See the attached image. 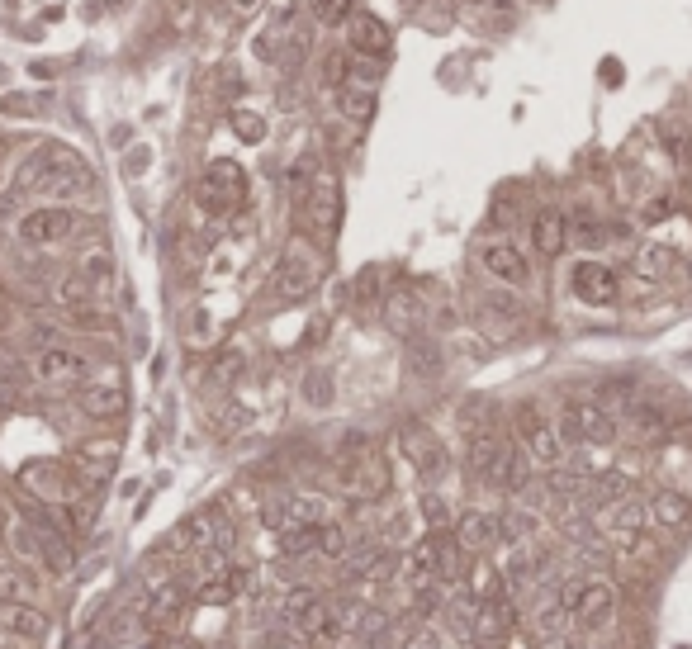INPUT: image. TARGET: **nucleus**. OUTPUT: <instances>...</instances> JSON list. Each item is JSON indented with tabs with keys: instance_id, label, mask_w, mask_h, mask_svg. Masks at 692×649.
Instances as JSON below:
<instances>
[{
	"instance_id": "obj_2",
	"label": "nucleus",
	"mask_w": 692,
	"mask_h": 649,
	"mask_svg": "<svg viewBox=\"0 0 692 649\" xmlns=\"http://www.w3.org/2000/svg\"><path fill=\"white\" fill-rule=\"evenodd\" d=\"M318 275H323V252H318V242H304L299 237L275 261L266 294H271L275 304H299V299H309L313 289H318Z\"/></svg>"
},
{
	"instance_id": "obj_23",
	"label": "nucleus",
	"mask_w": 692,
	"mask_h": 649,
	"mask_svg": "<svg viewBox=\"0 0 692 649\" xmlns=\"http://www.w3.org/2000/svg\"><path fill=\"white\" fill-rule=\"evenodd\" d=\"M527 484H531V455L517 436H508V441H503V455H498L493 488H503V493H527Z\"/></svg>"
},
{
	"instance_id": "obj_19",
	"label": "nucleus",
	"mask_w": 692,
	"mask_h": 649,
	"mask_svg": "<svg viewBox=\"0 0 692 649\" xmlns=\"http://www.w3.org/2000/svg\"><path fill=\"white\" fill-rule=\"evenodd\" d=\"M318 616H323V593L309 588V583H294L290 593H280V621L299 635H313L318 626Z\"/></svg>"
},
{
	"instance_id": "obj_43",
	"label": "nucleus",
	"mask_w": 692,
	"mask_h": 649,
	"mask_svg": "<svg viewBox=\"0 0 692 649\" xmlns=\"http://www.w3.org/2000/svg\"><path fill=\"white\" fill-rule=\"evenodd\" d=\"M403 649H441V631H432V626H418V631L408 635V645Z\"/></svg>"
},
{
	"instance_id": "obj_7",
	"label": "nucleus",
	"mask_w": 692,
	"mask_h": 649,
	"mask_svg": "<svg viewBox=\"0 0 692 649\" xmlns=\"http://www.w3.org/2000/svg\"><path fill=\"white\" fill-rule=\"evenodd\" d=\"M617 417L607 413L602 403H569L560 417V436L574 446H612L617 441Z\"/></svg>"
},
{
	"instance_id": "obj_22",
	"label": "nucleus",
	"mask_w": 692,
	"mask_h": 649,
	"mask_svg": "<svg viewBox=\"0 0 692 649\" xmlns=\"http://www.w3.org/2000/svg\"><path fill=\"white\" fill-rule=\"evenodd\" d=\"M617 612V588L607 583V578H588L583 583V597H579V612H574V626L583 631H602L607 621Z\"/></svg>"
},
{
	"instance_id": "obj_38",
	"label": "nucleus",
	"mask_w": 692,
	"mask_h": 649,
	"mask_svg": "<svg viewBox=\"0 0 692 649\" xmlns=\"http://www.w3.org/2000/svg\"><path fill=\"white\" fill-rule=\"evenodd\" d=\"M574 242L579 247H602L607 242V228H602L598 218H574Z\"/></svg>"
},
{
	"instance_id": "obj_37",
	"label": "nucleus",
	"mask_w": 692,
	"mask_h": 649,
	"mask_svg": "<svg viewBox=\"0 0 692 649\" xmlns=\"http://www.w3.org/2000/svg\"><path fill=\"white\" fill-rule=\"evenodd\" d=\"M304 398H309L313 408H328L332 403V375L328 370H309V375H304Z\"/></svg>"
},
{
	"instance_id": "obj_40",
	"label": "nucleus",
	"mask_w": 692,
	"mask_h": 649,
	"mask_svg": "<svg viewBox=\"0 0 692 649\" xmlns=\"http://www.w3.org/2000/svg\"><path fill=\"white\" fill-rule=\"evenodd\" d=\"M413 370H418V375H437L441 370V356H437V346H427L418 337V342H413Z\"/></svg>"
},
{
	"instance_id": "obj_17",
	"label": "nucleus",
	"mask_w": 692,
	"mask_h": 649,
	"mask_svg": "<svg viewBox=\"0 0 692 649\" xmlns=\"http://www.w3.org/2000/svg\"><path fill=\"white\" fill-rule=\"evenodd\" d=\"M503 441L508 436L498 427H474L470 432V451H465V469H470L474 484L493 488V474H498V455H503Z\"/></svg>"
},
{
	"instance_id": "obj_48",
	"label": "nucleus",
	"mask_w": 692,
	"mask_h": 649,
	"mask_svg": "<svg viewBox=\"0 0 692 649\" xmlns=\"http://www.w3.org/2000/svg\"><path fill=\"white\" fill-rule=\"evenodd\" d=\"M256 0H233V10H252Z\"/></svg>"
},
{
	"instance_id": "obj_31",
	"label": "nucleus",
	"mask_w": 692,
	"mask_h": 649,
	"mask_svg": "<svg viewBox=\"0 0 692 649\" xmlns=\"http://www.w3.org/2000/svg\"><path fill=\"white\" fill-rule=\"evenodd\" d=\"M76 271L91 280L95 294H105V289L114 285V256H110V247H105V242L86 247V252H81V261H76Z\"/></svg>"
},
{
	"instance_id": "obj_10",
	"label": "nucleus",
	"mask_w": 692,
	"mask_h": 649,
	"mask_svg": "<svg viewBox=\"0 0 692 649\" xmlns=\"http://www.w3.org/2000/svg\"><path fill=\"white\" fill-rule=\"evenodd\" d=\"M19 479H24V488H34L43 503H57V507L76 503V493H81V484H86L76 469L57 465V460H34V465H24Z\"/></svg>"
},
{
	"instance_id": "obj_29",
	"label": "nucleus",
	"mask_w": 692,
	"mask_h": 649,
	"mask_svg": "<svg viewBox=\"0 0 692 649\" xmlns=\"http://www.w3.org/2000/svg\"><path fill=\"white\" fill-rule=\"evenodd\" d=\"M375 86H361V81H342L337 86V114L342 119H356V124H365L370 114H375Z\"/></svg>"
},
{
	"instance_id": "obj_26",
	"label": "nucleus",
	"mask_w": 692,
	"mask_h": 649,
	"mask_svg": "<svg viewBox=\"0 0 692 649\" xmlns=\"http://www.w3.org/2000/svg\"><path fill=\"white\" fill-rule=\"evenodd\" d=\"M569 242V218L560 209H541V214L531 218V247L541 256H560Z\"/></svg>"
},
{
	"instance_id": "obj_45",
	"label": "nucleus",
	"mask_w": 692,
	"mask_h": 649,
	"mask_svg": "<svg viewBox=\"0 0 692 649\" xmlns=\"http://www.w3.org/2000/svg\"><path fill=\"white\" fill-rule=\"evenodd\" d=\"M0 109H5V114H34L38 105H29L24 95H10V100H5V105H0Z\"/></svg>"
},
{
	"instance_id": "obj_52",
	"label": "nucleus",
	"mask_w": 692,
	"mask_h": 649,
	"mask_svg": "<svg viewBox=\"0 0 692 649\" xmlns=\"http://www.w3.org/2000/svg\"><path fill=\"white\" fill-rule=\"evenodd\" d=\"M474 5H479V0H474Z\"/></svg>"
},
{
	"instance_id": "obj_1",
	"label": "nucleus",
	"mask_w": 692,
	"mask_h": 649,
	"mask_svg": "<svg viewBox=\"0 0 692 649\" xmlns=\"http://www.w3.org/2000/svg\"><path fill=\"white\" fill-rule=\"evenodd\" d=\"M313 162L294 166V204H299V218L313 233V242H332L337 228H342V185L328 171H309Z\"/></svg>"
},
{
	"instance_id": "obj_18",
	"label": "nucleus",
	"mask_w": 692,
	"mask_h": 649,
	"mask_svg": "<svg viewBox=\"0 0 692 649\" xmlns=\"http://www.w3.org/2000/svg\"><path fill=\"white\" fill-rule=\"evenodd\" d=\"M346 48H351L356 57H384L389 48H394V34H389L384 19H375L370 10H361V15L346 19Z\"/></svg>"
},
{
	"instance_id": "obj_35",
	"label": "nucleus",
	"mask_w": 692,
	"mask_h": 649,
	"mask_svg": "<svg viewBox=\"0 0 692 649\" xmlns=\"http://www.w3.org/2000/svg\"><path fill=\"white\" fill-rule=\"evenodd\" d=\"M669 271H674V252H669V247H640L636 252V275H645V280H664Z\"/></svg>"
},
{
	"instance_id": "obj_8",
	"label": "nucleus",
	"mask_w": 692,
	"mask_h": 649,
	"mask_svg": "<svg viewBox=\"0 0 692 649\" xmlns=\"http://www.w3.org/2000/svg\"><path fill=\"white\" fill-rule=\"evenodd\" d=\"M34 379L38 384H48V389H72V384H81V379L91 375V361L81 356V351H72V346H38L34 351Z\"/></svg>"
},
{
	"instance_id": "obj_15",
	"label": "nucleus",
	"mask_w": 692,
	"mask_h": 649,
	"mask_svg": "<svg viewBox=\"0 0 692 649\" xmlns=\"http://www.w3.org/2000/svg\"><path fill=\"white\" fill-rule=\"evenodd\" d=\"M569 289H574V299L588 308H607L617 299V271L612 266H602V261H579L574 271H569Z\"/></svg>"
},
{
	"instance_id": "obj_42",
	"label": "nucleus",
	"mask_w": 692,
	"mask_h": 649,
	"mask_svg": "<svg viewBox=\"0 0 692 649\" xmlns=\"http://www.w3.org/2000/svg\"><path fill=\"white\" fill-rule=\"evenodd\" d=\"M346 5H351V0H309V10L318 24H337V19L346 15Z\"/></svg>"
},
{
	"instance_id": "obj_34",
	"label": "nucleus",
	"mask_w": 692,
	"mask_h": 649,
	"mask_svg": "<svg viewBox=\"0 0 692 649\" xmlns=\"http://www.w3.org/2000/svg\"><path fill=\"white\" fill-rule=\"evenodd\" d=\"M384 635H389V612L384 607H361L356 612V626H351V640L356 645H380Z\"/></svg>"
},
{
	"instance_id": "obj_12",
	"label": "nucleus",
	"mask_w": 692,
	"mask_h": 649,
	"mask_svg": "<svg viewBox=\"0 0 692 649\" xmlns=\"http://www.w3.org/2000/svg\"><path fill=\"white\" fill-rule=\"evenodd\" d=\"M399 446H403V455L418 465V474L422 479H446V469H451V455H446V446H441V436L432 432V427H422V422H408L403 427V436H399Z\"/></svg>"
},
{
	"instance_id": "obj_49",
	"label": "nucleus",
	"mask_w": 692,
	"mask_h": 649,
	"mask_svg": "<svg viewBox=\"0 0 692 649\" xmlns=\"http://www.w3.org/2000/svg\"><path fill=\"white\" fill-rule=\"evenodd\" d=\"M171 649H200V645H195V640H181V645H171Z\"/></svg>"
},
{
	"instance_id": "obj_11",
	"label": "nucleus",
	"mask_w": 692,
	"mask_h": 649,
	"mask_svg": "<svg viewBox=\"0 0 692 649\" xmlns=\"http://www.w3.org/2000/svg\"><path fill=\"white\" fill-rule=\"evenodd\" d=\"M479 266H484L498 285H512V289H522L531 280V261L522 256V247H517L512 237H484V242H479Z\"/></svg>"
},
{
	"instance_id": "obj_9",
	"label": "nucleus",
	"mask_w": 692,
	"mask_h": 649,
	"mask_svg": "<svg viewBox=\"0 0 692 649\" xmlns=\"http://www.w3.org/2000/svg\"><path fill=\"white\" fill-rule=\"evenodd\" d=\"M76 403H81V413L91 417V422H119V417L128 413V389L124 379L114 375H86L81 379V394H76Z\"/></svg>"
},
{
	"instance_id": "obj_51",
	"label": "nucleus",
	"mask_w": 692,
	"mask_h": 649,
	"mask_svg": "<svg viewBox=\"0 0 692 649\" xmlns=\"http://www.w3.org/2000/svg\"><path fill=\"white\" fill-rule=\"evenodd\" d=\"M399 5H418V0H399Z\"/></svg>"
},
{
	"instance_id": "obj_5",
	"label": "nucleus",
	"mask_w": 692,
	"mask_h": 649,
	"mask_svg": "<svg viewBox=\"0 0 692 649\" xmlns=\"http://www.w3.org/2000/svg\"><path fill=\"white\" fill-rule=\"evenodd\" d=\"M242 195H247V171L237 162H228V157H219V162H209V171L200 176V185H195V199H200L204 214H233L237 204H242Z\"/></svg>"
},
{
	"instance_id": "obj_6",
	"label": "nucleus",
	"mask_w": 692,
	"mask_h": 649,
	"mask_svg": "<svg viewBox=\"0 0 692 649\" xmlns=\"http://www.w3.org/2000/svg\"><path fill=\"white\" fill-rule=\"evenodd\" d=\"M342 493L356 498V503H380L389 493V465H384V455L375 446H365V451L342 460Z\"/></svg>"
},
{
	"instance_id": "obj_47",
	"label": "nucleus",
	"mask_w": 692,
	"mask_h": 649,
	"mask_svg": "<svg viewBox=\"0 0 692 649\" xmlns=\"http://www.w3.org/2000/svg\"><path fill=\"white\" fill-rule=\"evenodd\" d=\"M133 649H162V640H143V645H133Z\"/></svg>"
},
{
	"instance_id": "obj_46",
	"label": "nucleus",
	"mask_w": 692,
	"mask_h": 649,
	"mask_svg": "<svg viewBox=\"0 0 692 649\" xmlns=\"http://www.w3.org/2000/svg\"><path fill=\"white\" fill-rule=\"evenodd\" d=\"M10 526V507H5V498H0V531Z\"/></svg>"
},
{
	"instance_id": "obj_44",
	"label": "nucleus",
	"mask_w": 692,
	"mask_h": 649,
	"mask_svg": "<svg viewBox=\"0 0 692 649\" xmlns=\"http://www.w3.org/2000/svg\"><path fill=\"white\" fill-rule=\"evenodd\" d=\"M674 214V199H650V204H645V223H664V218Z\"/></svg>"
},
{
	"instance_id": "obj_13",
	"label": "nucleus",
	"mask_w": 692,
	"mask_h": 649,
	"mask_svg": "<svg viewBox=\"0 0 692 649\" xmlns=\"http://www.w3.org/2000/svg\"><path fill=\"white\" fill-rule=\"evenodd\" d=\"M403 550L389 541H370L361 550H346V578H361V583H389L399 578Z\"/></svg>"
},
{
	"instance_id": "obj_14",
	"label": "nucleus",
	"mask_w": 692,
	"mask_h": 649,
	"mask_svg": "<svg viewBox=\"0 0 692 649\" xmlns=\"http://www.w3.org/2000/svg\"><path fill=\"white\" fill-rule=\"evenodd\" d=\"M451 536L460 541L465 555H489L493 545L503 541V526H498V512H489V507H470V512H460L456 522H451Z\"/></svg>"
},
{
	"instance_id": "obj_24",
	"label": "nucleus",
	"mask_w": 692,
	"mask_h": 649,
	"mask_svg": "<svg viewBox=\"0 0 692 649\" xmlns=\"http://www.w3.org/2000/svg\"><path fill=\"white\" fill-rule=\"evenodd\" d=\"M621 427H626V436H631L636 446H655V441H664V432H669L664 408H659V403H645V398H636V403L626 408Z\"/></svg>"
},
{
	"instance_id": "obj_4",
	"label": "nucleus",
	"mask_w": 692,
	"mask_h": 649,
	"mask_svg": "<svg viewBox=\"0 0 692 649\" xmlns=\"http://www.w3.org/2000/svg\"><path fill=\"white\" fill-rule=\"evenodd\" d=\"M81 228V214H76L72 204H34V209H24L15 223V237L24 247H57V242H67V237Z\"/></svg>"
},
{
	"instance_id": "obj_21",
	"label": "nucleus",
	"mask_w": 692,
	"mask_h": 649,
	"mask_svg": "<svg viewBox=\"0 0 692 649\" xmlns=\"http://www.w3.org/2000/svg\"><path fill=\"white\" fill-rule=\"evenodd\" d=\"M512 607L508 597H479L474 602V621H470V640H484V645H498L512 635Z\"/></svg>"
},
{
	"instance_id": "obj_41",
	"label": "nucleus",
	"mask_w": 692,
	"mask_h": 649,
	"mask_svg": "<svg viewBox=\"0 0 692 649\" xmlns=\"http://www.w3.org/2000/svg\"><path fill=\"white\" fill-rule=\"evenodd\" d=\"M346 72H351V53H328L323 57V81H328V86H342Z\"/></svg>"
},
{
	"instance_id": "obj_50",
	"label": "nucleus",
	"mask_w": 692,
	"mask_h": 649,
	"mask_svg": "<svg viewBox=\"0 0 692 649\" xmlns=\"http://www.w3.org/2000/svg\"><path fill=\"white\" fill-rule=\"evenodd\" d=\"M95 649H119V645H114V640H100V645H95Z\"/></svg>"
},
{
	"instance_id": "obj_28",
	"label": "nucleus",
	"mask_w": 692,
	"mask_h": 649,
	"mask_svg": "<svg viewBox=\"0 0 692 649\" xmlns=\"http://www.w3.org/2000/svg\"><path fill=\"white\" fill-rule=\"evenodd\" d=\"M569 621H574V616L565 612V602H560L555 593L536 597V607H531V631H536V640H560Z\"/></svg>"
},
{
	"instance_id": "obj_16",
	"label": "nucleus",
	"mask_w": 692,
	"mask_h": 649,
	"mask_svg": "<svg viewBox=\"0 0 692 649\" xmlns=\"http://www.w3.org/2000/svg\"><path fill=\"white\" fill-rule=\"evenodd\" d=\"M185 583H176V578H166V583H157V588H147L143 597V607H138V616H143L147 626H181V616H185Z\"/></svg>"
},
{
	"instance_id": "obj_27",
	"label": "nucleus",
	"mask_w": 692,
	"mask_h": 649,
	"mask_svg": "<svg viewBox=\"0 0 692 649\" xmlns=\"http://www.w3.org/2000/svg\"><path fill=\"white\" fill-rule=\"evenodd\" d=\"M119 460V441H86V446H76V474L91 484V479H105Z\"/></svg>"
},
{
	"instance_id": "obj_32",
	"label": "nucleus",
	"mask_w": 692,
	"mask_h": 649,
	"mask_svg": "<svg viewBox=\"0 0 692 649\" xmlns=\"http://www.w3.org/2000/svg\"><path fill=\"white\" fill-rule=\"evenodd\" d=\"M346 550H351V531H346L342 522H332V517H328V522L313 526V555L332 559V564H342Z\"/></svg>"
},
{
	"instance_id": "obj_3",
	"label": "nucleus",
	"mask_w": 692,
	"mask_h": 649,
	"mask_svg": "<svg viewBox=\"0 0 692 649\" xmlns=\"http://www.w3.org/2000/svg\"><path fill=\"white\" fill-rule=\"evenodd\" d=\"M512 432H517V441L527 446V455L536 465H560L565 460V436L546 417L541 403H517L512 408Z\"/></svg>"
},
{
	"instance_id": "obj_25",
	"label": "nucleus",
	"mask_w": 692,
	"mask_h": 649,
	"mask_svg": "<svg viewBox=\"0 0 692 649\" xmlns=\"http://www.w3.org/2000/svg\"><path fill=\"white\" fill-rule=\"evenodd\" d=\"M645 522L664 526V531H688L692 526V498L674 493V488H659L655 498L645 503Z\"/></svg>"
},
{
	"instance_id": "obj_30",
	"label": "nucleus",
	"mask_w": 692,
	"mask_h": 649,
	"mask_svg": "<svg viewBox=\"0 0 692 649\" xmlns=\"http://www.w3.org/2000/svg\"><path fill=\"white\" fill-rule=\"evenodd\" d=\"M0 616H5V631L19 635V640H38V635L48 631V616L34 612L29 602H5V607H0Z\"/></svg>"
},
{
	"instance_id": "obj_20",
	"label": "nucleus",
	"mask_w": 692,
	"mask_h": 649,
	"mask_svg": "<svg viewBox=\"0 0 692 649\" xmlns=\"http://www.w3.org/2000/svg\"><path fill=\"white\" fill-rule=\"evenodd\" d=\"M593 531L607 536V541H621V536H631V531H645V503H636V498H612V503H602L598 517H593Z\"/></svg>"
},
{
	"instance_id": "obj_36",
	"label": "nucleus",
	"mask_w": 692,
	"mask_h": 649,
	"mask_svg": "<svg viewBox=\"0 0 692 649\" xmlns=\"http://www.w3.org/2000/svg\"><path fill=\"white\" fill-rule=\"evenodd\" d=\"M422 522L432 531H451V507H446L441 493H422Z\"/></svg>"
},
{
	"instance_id": "obj_39",
	"label": "nucleus",
	"mask_w": 692,
	"mask_h": 649,
	"mask_svg": "<svg viewBox=\"0 0 692 649\" xmlns=\"http://www.w3.org/2000/svg\"><path fill=\"white\" fill-rule=\"evenodd\" d=\"M233 128H237V138H247V143H261V138H266V119H256L247 109L233 114Z\"/></svg>"
},
{
	"instance_id": "obj_33",
	"label": "nucleus",
	"mask_w": 692,
	"mask_h": 649,
	"mask_svg": "<svg viewBox=\"0 0 692 649\" xmlns=\"http://www.w3.org/2000/svg\"><path fill=\"white\" fill-rule=\"evenodd\" d=\"M34 593H38V583L19 564H0V607L5 602H34Z\"/></svg>"
}]
</instances>
